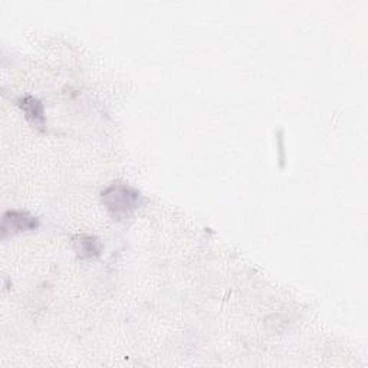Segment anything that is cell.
<instances>
[{
    "label": "cell",
    "mask_w": 368,
    "mask_h": 368,
    "mask_svg": "<svg viewBox=\"0 0 368 368\" xmlns=\"http://www.w3.org/2000/svg\"><path fill=\"white\" fill-rule=\"evenodd\" d=\"M19 107L35 127H44V105L40 104V101L33 97H25L19 100Z\"/></svg>",
    "instance_id": "3"
},
{
    "label": "cell",
    "mask_w": 368,
    "mask_h": 368,
    "mask_svg": "<svg viewBox=\"0 0 368 368\" xmlns=\"http://www.w3.org/2000/svg\"><path fill=\"white\" fill-rule=\"evenodd\" d=\"M76 244V252L81 259H91L97 258L101 254L102 244L95 236H79Z\"/></svg>",
    "instance_id": "4"
},
{
    "label": "cell",
    "mask_w": 368,
    "mask_h": 368,
    "mask_svg": "<svg viewBox=\"0 0 368 368\" xmlns=\"http://www.w3.org/2000/svg\"><path fill=\"white\" fill-rule=\"evenodd\" d=\"M101 198L115 219H127L140 206L141 194L127 184H111L102 191Z\"/></svg>",
    "instance_id": "1"
},
{
    "label": "cell",
    "mask_w": 368,
    "mask_h": 368,
    "mask_svg": "<svg viewBox=\"0 0 368 368\" xmlns=\"http://www.w3.org/2000/svg\"><path fill=\"white\" fill-rule=\"evenodd\" d=\"M39 222L35 216L29 215L28 212L20 210H9L4 215L2 220V236L4 239L8 235H16L22 232H30L37 229Z\"/></svg>",
    "instance_id": "2"
}]
</instances>
